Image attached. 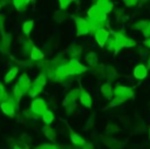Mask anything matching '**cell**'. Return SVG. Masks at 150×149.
I'll return each mask as SVG.
<instances>
[{
  "label": "cell",
  "instance_id": "cell-1",
  "mask_svg": "<svg viewBox=\"0 0 150 149\" xmlns=\"http://www.w3.org/2000/svg\"><path fill=\"white\" fill-rule=\"evenodd\" d=\"M46 82H47V76H46L45 73H41V74L32 82V86H30V88L28 89L27 95L30 96V97H35V96L42 90V88L46 86Z\"/></svg>",
  "mask_w": 150,
  "mask_h": 149
},
{
  "label": "cell",
  "instance_id": "cell-2",
  "mask_svg": "<svg viewBox=\"0 0 150 149\" xmlns=\"http://www.w3.org/2000/svg\"><path fill=\"white\" fill-rule=\"evenodd\" d=\"M74 21L76 25V34L80 35H87L90 33V26L88 18L82 16H74Z\"/></svg>",
  "mask_w": 150,
  "mask_h": 149
},
{
  "label": "cell",
  "instance_id": "cell-3",
  "mask_svg": "<svg viewBox=\"0 0 150 149\" xmlns=\"http://www.w3.org/2000/svg\"><path fill=\"white\" fill-rule=\"evenodd\" d=\"M87 14H88V18L91 19V20H95V21H98V22H102V23H105L107 22V14L96 4L93 5L88 9Z\"/></svg>",
  "mask_w": 150,
  "mask_h": 149
},
{
  "label": "cell",
  "instance_id": "cell-4",
  "mask_svg": "<svg viewBox=\"0 0 150 149\" xmlns=\"http://www.w3.org/2000/svg\"><path fill=\"white\" fill-rule=\"evenodd\" d=\"M47 110V104L43 99H34L30 103V111L35 117H41L42 114Z\"/></svg>",
  "mask_w": 150,
  "mask_h": 149
},
{
  "label": "cell",
  "instance_id": "cell-5",
  "mask_svg": "<svg viewBox=\"0 0 150 149\" xmlns=\"http://www.w3.org/2000/svg\"><path fill=\"white\" fill-rule=\"evenodd\" d=\"M114 96L116 97H120L122 99L123 101L125 100H129L134 96V92L130 87H127V86H116L114 88Z\"/></svg>",
  "mask_w": 150,
  "mask_h": 149
},
{
  "label": "cell",
  "instance_id": "cell-6",
  "mask_svg": "<svg viewBox=\"0 0 150 149\" xmlns=\"http://www.w3.org/2000/svg\"><path fill=\"white\" fill-rule=\"evenodd\" d=\"M68 67H69V72H70V75L74 76V75H80L82 73H84L87 70V68L75 57L70 59L68 62H67Z\"/></svg>",
  "mask_w": 150,
  "mask_h": 149
},
{
  "label": "cell",
  "instance_id": "cell-7",
  "mask_svg": "<svg viewBox=\"0 0 150 149\" xmlns=\"http://www.w3.org/2000/svg\"><path fill=\"white\" fill-rule=\"evenodd\" d=\"M15 104H16V102L11 96L6 101H2L0 103V109H1V111L5 115H7L9 117H13L14 116V113H15Z\"/></svg>",
  "mask_w": 150,
  "mask_h": 149
},
{
  "label": "cell",
  "instance_id": "cell-8",
  "mask_svg": "<svg viewBox=\"0 0 150 149\" xmlns=\"http://www.w3.org/2000/svg\"><path fill=\"white\" fill-rule=\"evenodd\" d=\"M30 86H32V81H30L29 76L26 75V74H22V75L19 76V80H18V82H16L14 88H16L18 90H20L23 94H27V92L30 88Z\"/></svg>",
  "mask_w": 150,
  "mask_h": 149
},
{
  "label": "cell",
  "instance_id": "cell-9",
  "mask_svg": "<svg viewBox=\"0 0 150 149\" xmlns=\"http://www.w3.org/2000/svg\"><path fill=\"white\" fill-rule=\"evenodd\" d=\"M69 76H71V75H70L69 67H68L67 63H61V65L56 68V70H55V73H54V80H56V81H59V82L63 81L64 79H67V77H69Z\"/></svg>",
  "mask_w": 150,
  "mask_h": 149
},
{
  "label": "cell",
  "instance_id": "cell-10",
  "mask_svg": "<svg viewBox=\"0 0 150 149\" xmlns=\"http://www.w3.org/2000/svg\"><path fill=\"white\" fill-rule=\"evenodd\" d=\"M80 93H81V88L71 89V90L66 95V97H64V100H63V106H64L66 108L74 106L75 101H76L77 99H80Z\"/></svg>",
  "mask_w": 150,
  "mask_h": 149
},
{
  "label": "cell",
  "instance_id": "cell-11",
  "mask_svg": "<svg viewBox=\"0 0 150 149\" xmlns=\"http://www.w3.org/2000/svg\"><path fill=\"white\" fill-rule=\"evenodd\" d=\"M94 36H95V40H96V42L98 43V46H100V47H104L105 43H107V41H108V39H109V36H110V34H109V32L103 27V28L97 29V31L94 33Z\"/></svg>",
  "mask_w": 150,
  "mask_h": 149
},
{
  "label": "cell",
  "instance_id": "cell-12",
  "mask_svg": "<svg viewBox=\"0 0 150 149\" xmlns=\"http://www.w3.org/2000/svg\"><path fill=\"white\" fill-rule=\"evenodd\" d=\"M132 74H134V77H135V79H137V80H143V79H145L146 75H148V67H145V65H143V63H139V65H137V66L134 68Z\"/></svg>",
  "mask_w": 150,
  "mask_h": 149
},
{
  "label": "cell",
  "instance_id": "cell-13",
  "mask_svg": "<svg viewBox=\"0 0 150 149\" xmlns=\"http://www.w3.org/2000/svg\"><path fill=\"white\" fill-rule=\"evenodd\" d=\"M11 43H12V35L2 34V38L0 39V52L7 53L11 48Z\"/></svg>",
  "mask_w": 150,
  "mask_h": 149
},
{
  "label": "cell",
  "instance_id": "cell-14",
  "mask_svg": "<svg viewBox=\"0 0 150 149\" xmlns=\"http://www.w3.org/2000/svg\"><path fill=\"white\" fill-rule=\"evenodd\" d=\"M69 140H70V142H71L73 145L80 147V148H81L82 145H84V143L87 142L81 135L76 134L75 131H70V133H69Z\"/></svg>",
  "mask_w": 150,
  "mask_h": 149
},
{
  "label": "cell",
  "instance_id": "cell-15",
  "mask_svg": "<svg viewBox=\"0 0 150 149\" xmlns=\"http://www.w3.org/2000/svg\"><path fill=\"white\" fill-rule=\"evenodd\" d=\"M79 100H80V102H81L82 106H84L87 108H90L91 107V103H93L91 96H90V94L87 90H84L82 88H81V93H80V99Z\"/></svg>",
  "mask_w": 150,
  "mask_h": 149
},
{
  "label": "cell",
  "instance_id": "cell-16",
  "mask_svg": "<svg viewBox=\"0 0 150 149\" xmlns=\"http://www.w3.org/2000/svg\"><path fill=\"white\" fill-rule=\"evenodd\" d=\"M102 142H103L109 149H121V148H122V144H121L117 140H114L112 137H109V136L102 137Z\"/></svg>",
  "mask_w": 150,
  "mask_h": 149
},
{
  "label": "cell",
  "instance_id": "cell-17",
  "mask_svg": "<svg viewBox=\"0 0 150 149\" xmlns=\"http://www.w3.org/2000/svg\"><path fill=\"white\" fill-rule=\"evenodd\" d=\"M96 5H97L105 14L110 13V12L112 11V8H114V4H112L110 0H96Z\"/></svg>",
  "mask_w": 150,
  "mask_h": 149
},
{
  "label": "cell",
  "instance_id": "cell-18",
  "mask_svg": "<svg viewBox=\"0 0 150 149\" xmlns=\"http://www.w3.org/2000/svg\"><path fill=\"white\" fill-rule=\"evenodd\" d=\"M101 93L103 94V96L105 99H110L111 95H114V89H112V87H111V84L109 82H105L101 87Z\"/></svg>",
  "mask_w": 150,
  "mask_h": 149
},
{
  "label": "cell",
  "instance_id": "cell-19",
  "mask_svg": "<svg viewBox=\"0 0 150 149\" xmlns=\"http://www.w3.org/2000/svg\"><path fill=\"white\" fill-rule=\"evenodd\" d=\"M18 73H19V68H18V67H12V68L6 73V75H5V82H6V83L12 82V81L16 77Z\"/></svg>",
  "mask_w": 150,
  "mask_h": 149
},
{
  "label": "cell",
  "instance_id": "cell-20",
  "mask_svg": "<svg viewBox=\"0 0 150 149\" xmlns=\"http://www.w3.org/2000/svg\"><path fill=\"white\" fill-rule=\"evenodd\" d=\"M42 131H43V135H45L49 141H54V140L56 138V131H55L52 127L45 126V127L42 128Z\"/></svg>",
  "mask_w": 150,
  "mask_h": 149
},
{
  "label": "cell",
  "instance_id": "cell-21",
  "mask_svg": "<svg viewBox=\"0 0 150 149\" xmlns=\"http://www.w3.org/2000/svg\"><path fill=\"white\" fill-rule=\"evenodd\" d=\"M86 62H87V65H89L90 67H95V66L97 65V62H98V59H97L96 53L89 52V53L86 55Z\"/></svg>",
  "mask_w": 150,
  "mask_h": 149
},
{
  "label": "cell",
  "instance_id": "cell-22",
  "mask_svg": "<svg viewBox=\"0 0 150 149\" xmlns=\"http://www.w3.org/2000/svg\"><path fill=\"white\" fill-rule=\"evenodd\" d=\"M29 56H30V59L32 60H42L43 57H45V55H43V53L38 48V47H33L32 49H30V52H29Z\"/></svg>",
  "mask_w": 150,
  "mask_h": 149
},
{
  "label": "cell",
  "instance_id": "cell-23",
  "mask_svg": "<svg viewBox=\"0 0 150 149\" xmlns=\"http://www.w3.org/2000/svg\"><path fill=\"white\" fill-rule=\"evenodd\" d=\"M41 120H42V122H43L46 126H49V124L54 121V114H53V111L49 110V109H47V110L42 114Z\"/></svg>",
  "mask_w": 150,
  "mask_h": 149
},
{
  "label": "cell",
  "instance_id": "cell-24",
  "mask_svg": "<svg viewBox=\"0 0 150 149\" xmlns=\"http://www.w3.org/2000/svg\"><path fill=\"white\" fill-rule=\"evenodd\" d=\"M29 1H30V0H13V5H14V7H15L19 12H22V11L26 9V7H27V5L29 4Z\"/></svg>",
  "mask_w": 150,
  "mask_h": 149
},
{
  "label": "cell",
  "instance_id": "cell-25",
  "mask_svg": "<svg viewBox=\"0 0 150 149\" xmlns=\"http://www.w3.org/2000/svg\"><path fill=\"white\" fill-rule=\"evenodd\" d=\"M33 27H34V21H33V20L25 21V22H23V25H22V31H23V34H25V35L30 34V32H32Z\"/></svg>",
  "mask_w": 150,
  "mask_h": 149
},
{
  "label": "cell",
  "instance_id": "cell-26",
  "mask_svg": "<svg viewBox=\"0 0 150 149\" xmlns=\"http://www.w3.org/2000/svg\"><path fill=\"white\" fill-rule=\"evenodd\" d=\"M105 47H107L108 50H110V52H115V47H116V38H115L114 33H112L111 36H109V39H108V41H107V43H105Z\"/></svg>",
  "mask_w": 150,
  "mask_h": 149
},
{
  "label": "cell",
  "instance_id": "cell-27",
  "mask_svg": "<svg viewBox=\"0 0 150 149\" xmlns=\"http://www.w3.org/2000/svg\"><path fill=\"white\" fill-rule=\"evenodd\" d=\"M81 52H82V47L79 45H74L69 48V55L70 56H77Z\"/></svg>",
  "mask_w": 150,
  "mask_h": 149
},
{
  "label": "cell",
  "instance_id": "cell-28",
  "mask_svg": "<svg viewBox=\"0 0 150 149\" xmlns=\"http://www.w3.org/2000/svg\"><path fill=\"white\" fill-rule=\"evenodd\" d=\"M35 149H61V148L54 143H43V144H40L39 147H36Z\"/></svg>",
  "mask_w": 150,
  "mask_h": 149
},
{
  "label": "cell",
  "instance_id": "cell-29",
  "mask_svg": "<svg viewBox=\"0 0 150 149\" xmlns=\"http://www.w3.org/2000/svg\"><path fill=\"white\" fill-rule=\"evenodd\" d=\"M142 34L145 36V38H150V20H148V21H145V25H144V27L142 28Z\"/></svg>",
  "mask_w": 150,
  "mask_h": 149
},
{
  "label": "cell",
  "instance_id": "cell-30",
  "mask_svg": "<svg viewBox=\"0 0 150 149\" xmlns=\"http://www.w3.org/2000/svg\"><path fill=\"white\" fill-rule=\"evenodd\" d=\"M8 97H9V96H8L7 93L5 92V87H4V84L0 82V101H1V102H2V101H6Z\"/></svg>",
  "mask_w": 150,
  "mask_h": 149
},
{
  "label": "cell",
  "instance_id": "cell-31",
  "mask_svg": "<svg viewBox=\"0 0 150 149\" xmlns=\"http://www.w3.org/2000/svg\"><path fill=\"white\" fill-rule=\"evenodd\" d=\"M74 0H59V5H60V8L61 11H64Z\"/></svg>",
  "mask_w": 150,
  "mask_h": 149
},
{
  "label": "cell",
  "instance_id": "cell-32",
  "mask_svg": "<svg viewBox=\"0 0 150 149\" xmlns=\"http://www.w3.org/2000/svg\"><path fill=\"white\" fill-rule=\"evenodd\" d=\"M104 74L108 76H116V70L111 66H108L104 68Z\"/></svg>",
  "mask_w": 150,
  "mask_h": 149
},
{
  "label": "cell",
  "instance_id": "cell-33",
  "mask_svg": "<svg viewBox=\"0 0 150 149\" xmlns=\"http://www.w3.org/2000/svg\"><path fill=\"white\" fill-rule=\"evenodd\" d=\"M144 25H145V20H141V21H137V22H135V23L132 25V28H134V29H138V31H142V28L144 27Z\"/></svg>",
  "mask_w": 150,
  "mask_h": 149
},
{
  "label": "cell",
  "instance_id": "cell-34",
  "mask_svg": "<svg viewBox=\"0 0 150 149\" xmlns=\"http://www.w3.org/2000/svg\"><path fill=\"white\" fill-rule=\"evenodd\" d=\"M122 102H124L122 99L114 96V99H112V100H111V102H110V107H115V106H118V104H121Z\"/></svg>",
  "mask_w": 150,
  "mask_h": 149
},
{
  "label": "cell",
  "instance_id": "cell-35",
  "mask_svg": "<svg viewBox=\"0 0 150 149\" xmlns=\"http://www.w3.org/2000/svg\"><path fill=\"white\" fill-rule=\"evenodd\" d=\"M137 2H138V0H124V5L127 7H134L137 5Z\"/></svg>",
  "mask_w": 150,
  "mask_h": 149
},
{
  "label": "cell",
  "instance_id": "cell-36",
  "mask_svg": "<svg viewBox=\"0 0 150 149\" xmlns=\"http://www.w3.org/2000/svg\"><path fill=\"white\" fill-rule=\"evenodd\" d=\"M4 28H5V16H4V14H0V32H1V34H5Z\"/></svg>",
  "mask_w": 150,
  "mask_h": 149
},
{
  "label": "cell",
  "instance_id": "cell-37",
  "mask_svg": "<svg viewBox=\"0 0 150 149\" xmlns=\"http://www.w3.org/2000/svg\"><path fill=\"white\" fill-rule=\"evenodd\" d=\"M118 130V128L116 127V126H112V124H110L109 127H107V133H109V134H112V133H116Z\"/></svg>",
  "mask_w": 150,
  "mask_h": 149
},
{
  "label": "cell",
  "instance_id": "cell-38",
  "mask_svg": "<svg viewBox=\"0 0 150 149\" xmlns=\"http://www.w3.org/2000/svg\"><path fill=\"white\" fill-rule=\"evenodd\" d=\"M81 149H94V145H93L90 142H86L84 145L81 147Z\"/></svg>",
  "mask_w": 150,
  "mask_h": 149
},
{
  "label": "cell",
  "instance_id": "cell-39",
  "mask_svg": "<svg viewBox=\"0 0 150 149\" xmlns=\"http://www.w3.org/2000/svg\"><path fill=\"white\" fill-rule=\"evenodd\" d=\"M143 43H144V46H145V47L150 48V38H146V39L144 40V42H143Z\"/></svg>",
  "mask_w": 150,
  "mask_h": 149
},
{
  "label": "cell",
  "instance_id": "cell-40",
  "mask_svg": "<svg viewBox=\"0 0 150 149\" xmlns=\"http://www.w3.org/2000/svg\"><path fill=\"white\" fill-rule=\"evenodd\" d=\"M148 68H150V56H149V60H148Z\"/></svg>",
  "mask_w": 150,
  "mask_h": 149
},
{
  "label": "cell",
  "instance_id": "cell-41",
  "mask_svg": "<svg viewBox=\"0 0 150 149\" xmlns=\"http://www.w3.org/2000/svg\"><path fill=\"white\" fill-rule=\"evenodd\" d=\"M14 149H23V148H21V147H19V145H15Z\"/></svg>",
  "mask_w": 150,
  "mask_h": 149
},
{
  "label": "cell",
  "instance_id": "cell-42",
  "mask_svg": "<svg viewBox=\"0 0 150 149\" xmlns=\"http://www.w3.org/2000/svg\"><path fill=\"white\" fill-rule=\"evenodd\" d=\"M138 1H141V2H146V1H149V0H138Z\"/></svg>",
  "mask_w": 150,
  "mask_h": 149
},
{
  "label": "cell",
  "instance_id": "cell-43",
  "mask_svg": "<svg viewBox=\"0 0 150 149\" xmlns=\"http://www.w3.org/2000/svg\"><path fill=\"white\" fill-rule=\"evenodd\" d=\"M149 137H150V129H149Z\"/></svg>",
  "mask_w": 150,
  "mask_h": 149
},
{
  "label": "cell",
  "instance_id": "cell-44",
  "mask_svg": "<svg viewBox=\"0 0 150 149\" xmlns=\"http://www.w3.org/2000/svg\"><path fill=\"white\" fill-rule=\"evenodd\" d=\"M74 1H79V0H74Z\"/></svg>",
  "mask_w": 150,
  "mask_h": 149
},
{
  "label": "cell",
  "instance_id": "cell-45",
  "mask_svg": "<svg viewBox=\"0 0 150 149\" xmlns=\"http://www.w3.org/2000/svg\"><path fill=\"white\" fill-rule=\"evenodd\" d=\"M0 103H1V101H0Z\"/></svg>",
  "mask_w": 150,
  "mask_h": 149
},
{
  "label": "cell",
  "instance_id": "cell-46",
  "mask_svg": "<svg viewBox=\"0 0 150 149\" xmlns=\"http://www.w3.org/2000/svg\"><path fill=\"white\" fill-rule=\"evenodd\" d=\"M30 1H32V0H30Z\"/></svg>",
  "mask_w": 150,
  "mask_h": 149
}]
</instances>
